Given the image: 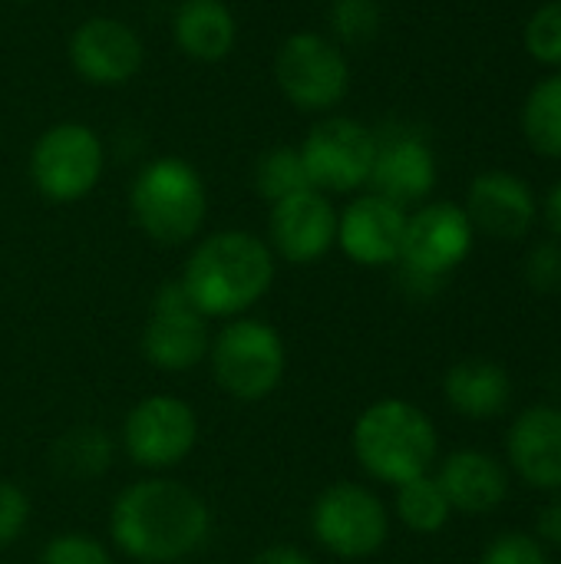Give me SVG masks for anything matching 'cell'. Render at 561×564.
Instances as JSON below:
<instances>
[{"label": "cell", "mask_w": 561, "mask_h": 564, "mask_svg": "<svg viewBox=\"0 0 561 564\" xmlns=\"http://www.w3.org/2000/svg\"><path fill=\"white\" fill-rule=\"evenodd\" d=\"M212 512L198 492L175 479H142L119 492L109 512V535L139 564H172L198 552L208 539Z\"/></svg>", "instance_id": "6da1fadb"}, {"label": "cell", "mask_w": 561, "mask_h": 564, "mask_svg": "<svg viewBox=\"0 0 561 564\" xmlns=\"http://www.w3.org/2000/svg\"><path fill=\"white\" fill-rule=\"evenodd\" d=\"M274 284V251L251 231H218L185 261L182 288L202 317H238Z\"/></svg>", "instance_id": "7a4b0ae2"}, {"label": "cell", "mask_w": 561, "mask_h": 564, "mask_svg": "<svg viewBox=\"0 0 561 564\" xmlns=\"http://www.w3.org/2000/svg\"><path fill=\"white\" fill-rule=\"evenodd\" d=\"M440 440L430 416L407 400H377L354 423V456L380 482L403 486L427 476Z\"/></svg>", "instance_id": "3957f363"}, {"label": "cell", "mask_w": 561, "mask_h": 564, "mask_svg": "<svg viewBox=\"0 0 561 564\" xmlns=\"http://www.w3.org/2000/svg\"><path fill=\"white\" fill-rule=\"evenodd\" d=\"M129 208L136 225L155 241V245H185L198 235L208 215V192L202 175L175 155L149 162L132 188H129Z\"/></svg>", "instance_id": "277c9868"}, {"label": "cell", "mask_w": 561, "mask_h": 564, "mask_svg": "<svg viewBox=\"0 0 561 564\" xmlns=\"http://www.w3.org/2000/svg\"><path fill=\"white\" fill-rule=\"evenodd\" d=\"M208 360L218 387L241 403H258L271 397L288 367L281 334L271 324L251 317H238L222 327L208 347Z\"/></svg>", "instance_id": "5b68a950"}, {"label": "cell", "mask_w": 561, "mask_h": 564, "mask_svg": "<svg viewBox=\"0 0 561 564\" xmlns=\"http://www.w3.org/2000/svg\"><path fill=\"white\" fill-rule=\"evenodd\" d=\"M106 152L99 135L83 122L50 126L30 152V178L50 202H79L103 175Z\"/></svg>", "instance_id": "8992f818"}, {"label": "cell", "mask_w": 561, "mask_h": 564, "mask_svg": "<svg viewBox=\"0 0 561 564\" xmlns=\"http://www.w3.org/2000/svg\"><path fill=\"white\" fill-rule=\"evenodd\" d=\"M274 79L281 93L308 112L334 109L350 89V66L344 50L321 33H291L274 56Z\"/></svg>", "instance_id": "52a82bcc"}, {"label": "cell", "mask_w": 561, "mask_h": 564, "mask_svg": "<svg viewBox=\"0 0 561 564\" xmlns=\"http://www.w3.org/2000/svg\"><path fill=\"white\" fill-rule=\"evenodd\" d=\"M311 532L331 555L357 562L387 545L390 516L370 489L357 482H334L314 502Z\"/></svg>", "instance_id": "ba28073f"}, {"label": "cell", "mask_w": 561, "mask_h": 564, "mask_svg": "<svg viewBox=\"0 0 561 564\" xmlns=\"http://www.w3.org/2000/svg\"><path fill=\"white\" fill-rule=\"evenodd\" d=\"M198 443L195 410L172 393L139 400L122 423V449L142 469H172L192 456Z\"/></svg>", "instance_id": "9c48e42d"}, {"label": "cell", "mask_w": 561, "mask_h": 564, "mask_svg": "<svg viewBox=\"0 0 561 564\" xmlns=\"http://www.w3.org/2000/svg\"><path fill=\"white\" fill-rule=\"evenodd\" d=\"M476 228L466 215V208L453 202H436L420 208L417 215H407L403 231V274L440 284L450 271H456L470 251H473Z\"/></svg>", "instance_id": "30bf717a"}, {"label": "cell", "mask_w": 561, "mask_h": 564, "mask_svg": "<svg viewBox=\"0 0 561 564\" xmlns=\"http://www.w3.org/2000/svg\"><path fill=\"white\" fill-rule=\"evenodd\" d=\"M301 159L317 192H354L370 182L377 139L364 122L334 116L311 129L301 145Z\"/></svg>", "instance_id": "8fae6325"}, {"label": "cell", "mask_w": 561, "mask_h": 564, "mask_svg": "<svg viewBox=\"0 0 561 564\" xmlns=\"http://www.w3.org/2000/svg\"><path fill=\"white\" fill-rule=\"evenodd\" d=\"M205 321L208 317H202L192 307L182 281L159 288L152 297V314H149L145 330H142L145 360L155 370H169V373L198 367L212 347V334H208Z\"/></svg>", "instance_id": "7c38bea8"}, {"label": "cell", "mask_w": 561, "mask_h": 564, "mask_svg": "<svg viewBox=\"0 0 561 564\" xmlns=\"http://www.w3.org/2000/svg\"><path fill=\"white\" fill-rule=\"evenodd\" d=\"M139 33L116 17H89L69 36V63L93 86H122L142 69Z\"/></svg>", "instance_id": "4fadbf2b"}, {"label": "cell", "mask_w": 561, "mask_h": 564, "mask_svg": "<svg viewBox=\"0 0 561 564\" xmlns=\"http://www.w3.org/2000/svg\"><path fill=\"white\" fill-rule=\"evenodd\" d=\"M271 251L291 264L321 261L337 241V212L317 188L288 195L271 205Z\"/></svg>", "instance_id": "5bb4252c"}, {"label": "cell", "mask_w": 561, "mask_h": 564, "mask_svg": "<svg viewBox=\"0 0 561 564\" xmlns=\"http://www.w3.org/2000/svg\"><path fill=\"white\" fill-rule=\"evenodd\" d=\"M407 231V212L380 195H360L337 218V245L364 268H384L400 261Z\"/></svg>", "instance_id": "9a60e30c"}, {"label": "cell", "mask_w": 561, "mask_h": 564, "mask_svg": "<svg viewBox=\"0 0 561 564\" xmlns=\"http://www.w3.org/2000/svg\"><path fill=\"white\" fill-rule=\"evenodd\" d=\"M536 195L526 185V178L493 169L476 175V182L470 185V198H466V215L473 221L476 231L503 238V241H516L522 238L532 221H536Z\"/></svg>", "instance_id": "2e32d148"}, {"label": "cell", "mask_w": 561, "mask_h": 564, "mask_svg": "<svg viewBox=\"0 0 561 564\" xmlns=\"http://www.w3.org/2000/svg\"><path fill=\"white\" fill-rule=\"evenodd\" d=\"M367 185L374 188V195L400 208L423 202L436 185L433 149L417 135H393L387 142H377V159Z\"/></svg>", "instance_id": "e0dca14e"}, {"label": "cell", "mask_w": 561, "mask_h": 564, "mask_svg": "<svg viewBox=\"0 0 561 564\" xmlns=\"http://www.w3.org/2000/svg\"><path fill=\"white\" fill-rule=\"evenodd\" d=\"M509 459L516 473L546 492L561 489V410L529 406L509 430Z\"/></svg>", "instance_id": "ac0fdd59"}, {"label": "cell", "mask_w": 561, "mask_h": 564, "mask_svg": "<svg viewBox=\"0 0 561 564\" xmlns=\"http://www.w3.org/2000/svg\"><path fill=\"white\" fill-rule=\"evenodd\" d=\"M453 506V512H466V516H486L496 506H503L506 492H509V479L506 469L479 449H460L453 453L436 479Z\"/></svg>", "instance_id": "d6986e66"}, {"label": "cell", "mask_w": 561, "mask_h": 564, "mask_svg": "<svg viewBox=\"0 0 561 564\" xmlns=\"http://www.w3.org/2000/svg\"><path fill=\"white\" fill-rule=\"evenodd\" d=\"M443 393L460 416L493 420L506 413L513 400V380L493 360H463L446 373Z\"/></svg>", "instance_id": "ffe728a7"}, {"label": "cell", "mask_w": 561, "mask_h": 564, "mask_svg": "<svg viewBox=\"0 0 561 564\" xmlns=\"http://www.w3.org/2000/svg\"><path fill=\"white\" fill-rule=\"evenodd\" d=\"M238 23L225 0H182L175 10V43L185 56L218 63L235 50Z\"/></svg>", "instance_id": "44dd1931"}, {"label": "cell", "mask_w": 561, "mask_h": 564, "mask_svg": "<svg viewBox=\"0 0 561 564\" xmlns=\"http://www.w3.org/2000/svg\"><path fill=\"white\" fill-rule=\"evenodd\" d=\"M112 466V443L99 426H76L53 446V469L66 479H96Z\"/></svg>", "instance_id": "7402d4cb"}, {"label": "cell", "mask_w": 561, "mask_h": 564, "mask_svg": "<svg viewBox=\"0 0 561 564\" xmlns=\"http://www.w3.org/2000/svg\"><path fill=\"white\" fill-rule=\"evenodd\" d=\"M522 132L539 155L561 159V73L532 86L522 106Z\"/></svg>", "instance_id": "603a6c76"}, {"label": "cell", "mask_w": 561, "mask_h": 564, "mask_svg": "<svg viewBox=\"0 0 561 564\" xmlns=\"http://www.w3.org/2000/svg\"><path fill=\"white\" fill-rule=\"evenodd\" d=\"M397 516L407 529H413L420 535H433L450 522L453 506L436 479L417 476V479L397 486Z\"/></svg>", "instance_id": "cb8c5ba5"}, {"label": "cell", "mask_w": 561, "mask_h": 564, "mask_svg": "<svg viewBox=\"0 0 561 564\" xmlns=\"http://www.w3.org/2000/svg\"><path fill=\"white\" fill-rule=\"evenodd\" d=\"M255 188L265 202H281L288 195H298V192H308L314 188L311 178H308V169H304V159H301V149L294 145H274L268 149L261 159H258V169H255Z\"/></svg>", "instance_id": "d4e9b609"}, {"label": "cell", "mask_w": 561, "mask_h": 564, "mask_svg": "<svg viewBox=\"0 0 561 564\" xmlns=\"http://www.w3.org/2000/svg\"><path fill=\"white\" fill-rule=\"evenodd\" d=\"M526 50L546 66H561V0L542 3L526 23Z\"/></svg>", "instance_id": "484cf974"}, {"label": "cell", "mask_w": 561, "mask_h": 564, "mask_svg": "<svg viewBox=\"0 0 561 564\" xmlns=\"http://www.w3.org/2000/svg\"><path fill=\"white\" fill-rule=\"evenodd\" d=\"M331 23L344 43H367L380 30V3L377 0H334Z\"/></svg>", "instance_id": "4316f807"}, {"label": "cell", "mask_w": 561, "mask_h": 564, "mask_svg": "<svg viewBox=\"0 0 561 564\" xmlns=\"http://www.w3.org/2000/svg\"><path fill=\"white\" fill-rule=\"evenodd\" d=\"M40 564H112L106 545L83 532H66L46 542L40 552Z\"/></svg>", "instance_id": "83f0119b"}, {"label": "cell", "mask_w": 561, "mask_h": 564, "mask_svg": "<svg viewBox=\"0 0 561 564\" xmlns=\"http://www.w3.org/2000/svg\"><path fill=\"white\" fill-rule=\"evenodd\" d=\"M526 281L539 294H559L561 291V245L542 241L526 258Z\"/></svg>", "instance_id": "f1b7e54d"}, {"label": "cell", "mask_w": 561, "mask_h": 564, "mask_svg": "<svg viewBox=\"0 0 561 564\" xmlns=\"http://www.w3.org/2000/svg\"><path fill=\"white\" fill-rule=\"evenodd\" d=\"M30 522V499L17 482L0 479V552L10 549Z\"/></svg>", "instance_id": "f546056e"}, {"label": "cell", "mask_w": 561, "mask_h": 564, "mask_svg": "<svg viewBox=\"0 0 561 564\" xmlns=\"http://www.w3.org/2000/svg\"><path fill=\"white\" fill-rule=\"evenodd\" d=\"M479 564H549V555L539 539L509 532L483 552Z\"/></svg>", "instance_id": "4dcf8cb0"}, {"label": "cell", "mask_w": 561, "mask_h": 564, "mask_svg": "<svg viewBox=\"0 0 561 564\" xmlns=\"http://www.w3.org/2000/svg\"><path fill=\"white\" fill-rule=\"evenodd\" d=\"M536 532H539V542H542V545H555V549H561V489L559 496L539 512Z\"/></svg>", "instance_id": "1f68e13d"}, {"label": "cell", "mask_w": 561, "mask_h": 564, "mask_svg": "<svg viewBox=\"0 0 561 564\" xmlns=\"http://www.w3.org/2000/svg\"><path fill=\"white\" fill-rule=\"evenodd\" d=\"M251 564H314L301 549H294V545H271V549H265V552H258Z\"/></svg>", "instance_id": "d6a6232c"}, {"label": "cell", "mask_w": 561, "mask_h": 564, "mask_svg": "<svg viewBox=\"0 0 561 564\" xmlns=\"http://www.w3.org/2000/svg\"><path fill=\"white\" fill-rule=\"evenodd\" d=\"M546 221H549V228L561 238V182L549 192V198H546Z\"/></svg>", "instance_id": "836d02e7"}]
</instances>
